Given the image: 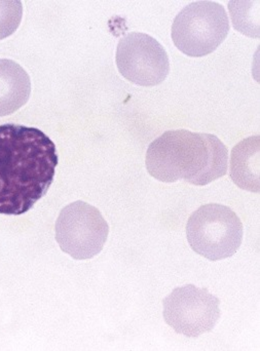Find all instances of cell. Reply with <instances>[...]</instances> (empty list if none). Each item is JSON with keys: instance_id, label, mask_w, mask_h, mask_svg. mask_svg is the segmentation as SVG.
<instances>
[{"instance_id": "cell-1", "label": "cell", "mask_w": 260, "mask_h": 351, "mask_svg": "<svg viewBox=\"0 0 260 351\" xmlns=\"http://www.w3.org/2000/svg\"><path fill=\"white\" fill-rule=\"evenodd\" d=\"M58 162L55 143L40 130L0 125V214L31 210L53 184Z\"/></svg>"}, {"instance_id": "cell-2", "label": "cell", "mask_w": 260, "mask_h": 351, "mask_svg": "<svg viewBox=\"0 0 260 351\" xmlns=\"http://www.w3.org/2000/svg\"><path fill=\"white\" fill-rule=\"evenodd\" d=\"M228 165V148L215 135L187 130L166 132L146 152L148 173L165 183L208 185L226 175Z\"/></svg>"}, {"instance_id": "cell-3", "label": "cell", "mask_w": 260, "mask_h": 351, "mask_svg": "<svg viewBox=\"0 0 260 351\" xmlns=\"http://www.w3.org/2000/svg\"><path fill=\"white\" fill-rule=\"evenodd\" d=\"M243 224L238 215L220 204L198 208L187 221V241L191 249L210 261L232 257L243 241Z\"/></svg>"}, {"instance_id": "cell-4", "label": "cell", "mask_w": 260, "mask_h": 351, "mask_svg": "<svg viewBox=\"0 0 260 351\" xmlns=\"http://www.w3.org/2000/svg\"><path fill=\"white\" fill-rule=\"evenodd\" d=\"M228 32L230 20L222 4L195 1L177 14L173 22L172 39L181 53L199 58L213 53Z\"/></svg>"}, {"instance_id": "cell-5", "label": "cell", "mask_w": 260, "mask_h": 351, "mask_svg": "<svg viewBox=\"0 0 260 351\" xmlns=\"http://www.w3.org/2000/svg\"><path fill=\"white\" fill-rule=\"evenodd\" d=\"M109 226L98 208L78 200L66 206L56 222V241L75 260L92 259L101 253Z\"/></svg>"}, {"instance_id": "cell-6", "label": "cell", "mask_w": 260, "mask_h": 351, "mask_svg": "<svg viewBox=\"0 0 260 351\" xmlns=\"http://www.w3.org/2000/svg\"><path fill=\"white\" fill-rule=\"evenodd\" d=\"M220 300L207 289L193 285L179 287L164 299L165 322L176 332L189 338L209 333L215 328L222 311Z\"/></svg>"}, {"instance_id": "cell-7", "label": "cell", "mask_w": 260, "mask_h": 351, "mask_svg": "<svg viewBox=\"0 0 260 351\" xmlns=\"http://www.w3.org/2000/svg\"><path fill=\"white\" fill-rule=\"evenodd\" d=\"M117 66L126 80L140 86H158L170 72L167 51L156 39L145 33H129L119 40Z\"/></svg>"}, {"instance_id": "cell-8", "label": "cell", "mask_w": 260, "mask_h": 351, "mask_svg": "<svg viewBox=\"0 0 260 351\" xmlns=\"http://www.w3.org/2000/svg\"><path fill=\"white\" fill-rule=\"evenodd\" d=\"M31 80L12 60L0 59V117L12 114L28 102Z\"/></svg>"}, {"instance_id": "cell-9", "label": "cell", "mask_w": 260, "mask_h": 351, "mask_svg": "<svg viewBox=\"0 0 260 351\" xmlns=\"http://www.w3.org/2000/svg\"><path fill=\"white\" fill-rule=\"evenodd\" d=\"M259 136L235 146L231 156V178L241 189L259 193Z\"/></svg>"}, {"instance_id": "cell-10", "label": "cell", "mask_w": 260, "mask_h": 351, "mask_svg": "<svg viewBox=\"0 0 260 351\" xmlns=\"http://www.w3.org/2000/svg\"><path fill=\"white\" fill-rule=\"evenodd\" d=\"M22 16V2L19 0H0V40L16 32Z\"/></svg>"}]
</instances>
